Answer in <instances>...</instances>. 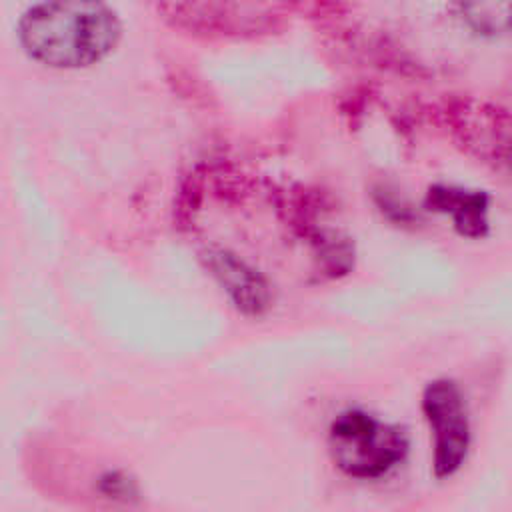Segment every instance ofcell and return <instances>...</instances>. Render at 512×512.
<instances>
[{
	"mask_svg": "<svg viewBox=\"0 0 512 512\" xmlns=\"http://www.w3.org/2000/svg\"><path fill=\"white\" fill-rule=\"evenodd\" d=\"M22 50L50 68H88L120 42L118 14L100 2H42L18 20Z\"/></svg>",
	"mask_w": 512,
	"mask_h": 512,
	"instance_id": "cell-1",
	"label": "cell"
},
{
	"mask_svg": "<svg viewBox=\"0 0 512 512\" xmlns=\"http://www.w3.org/2000/svg\"><path fill=\"white\" fill-rule=\"evenodd\" d=\"M326 448L332 466L348 480L378 482L406 460L410 438L400 424L350 406L330 420Z\"/></svg>",
	"mask_w": 512,
	"mask_h": 512,
	"instance_id": "cell-2",
	"label": "cell"
},
{
	"mask_svg": "<svg viewBox=\"0 0 512 512\" xmlns=\"http://www.w3.org/2000/svg\"><path fill=\"white\" fill-rule=\"evenodd\" d=\"M420 410L432 438L430 470L436 480H450L464 468L472 446L464 394L454 380L434 378L422 390Z\"/></svg>",
	"mask_w": 512,
	"mask_h": 512,
	"instance_id": "cell-3",
	"label": "cell"
},
{
	"mask_svg": "<svg viewBox=\"0 0 512 512\" xmlns=\"http://www.w3.org/2000/svg\"><path fill=\"white\" fill-rule=\"evenodd\" d=\"M202 258L236 312L246 318H262L272 308V286L256 266L226 248H208Z\"/></svg>",
	"mask_w": 512,
	"mask_h": 512,
	"instance_id": "cell-4",
	"label": "cell"
},
{
	"mask_svg": "<svg viewBox=\"0 0 512 512\" xmlns=\"http://www.w3.org/2000/svg\"><path fill=\"white\" fill-rule=\"evenodd\" d=\"M424 206L450 216L456 232L466 238H482L488 234L490 198L482 190L434 184L426 192Z\"/></svg>",
	"mask_w": 512,
	"mask_h": 512,
	"instance_id": "cell-5",
	"label": "cell"
},
{
	"mask_svg": "<svg viewBox=\"0 0 512 512\" xmlns=\"http://www.w3.org/2000/svg\"><path fill=\"white\" fill-rule=\"evenodd\" d=\"M96 502L108 512H140L146 496L140 480L126 468H104L92 482Z\"/></svg>",
	"mask_w": 512,
	"mask_h": 512,
	"instance_id": "cell-6",
	"label": "cell"
},
{
	"mask_svg": "<svg viewBox=\"0 0 512 512\" xmlns=\"http://www.w3.org/2000/svg\"><path fill=\"white\" fill-rule=\"evenodd\" d=\"M460 12L466 22L482 34L506 32L508 28V2H484V4H460Z\"/></svg>",
	"mask_w": 512,
	"mask_h": 512,
	"instance_id": "cell-7",
	"label": "cell"
}]
</instances>
